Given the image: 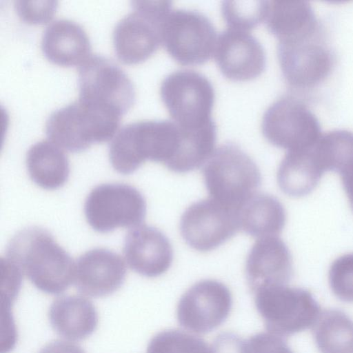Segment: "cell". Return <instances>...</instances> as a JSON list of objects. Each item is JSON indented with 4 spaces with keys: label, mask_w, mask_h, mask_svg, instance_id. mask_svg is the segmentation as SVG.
Here are the masks:
<instances>
[{
    "label": "cell",
    "mask_w": 353,
    "mask_h": 353,
    "mask_svg": "<svg viewBox=\"0 0 353 353\" xmlns=\"http://www.w3.org/2000/svg\"><path fill=\"white\" fill-rule=\"evenodd\" d=\"M6 258L45 293L61 294L74 281L72 259L42 228L32 226L17 232L7 245Z\"/></svg>",
    "instance_id": "obj_1"
},
{
    "label": "cell",
    "mask_w": 353,
    "mask_h": 353,
    "mask_svg": "<svg viewBox=\"0 0 353 353\" xmlns=\"http://www.w3.org/2000/svg\"><path fill=\"white\" fill-rule=\"evenodd\" d=\"M121 117L108 108L78 100L53 112L46 121V132L61 148L80 152L93 143L110 140Z\"/></svg>",
    "instance_id": "obj_2"
},
{
    "label": "cell",
    "mask_w": 353,
    "mask_h": 353,
    "mask_svg": "<svg viewBox=\"0 0 353 353\" xmlns=\"http://www.w3.org/2000/svg\"><path fill=\"white\" fill-rule=\"evenodd\" d=\"M203 176L210 198L237 210L261 183L256 163L233 143L214 150L204 165Z\"/></svg>",
    "instance_id": "obj_3"
},
{
    "label": "cell",
    "mask_w": 353,
    "mask_h": 353,
    "mask_svg": "<svg viewBox=\"0 0 353 353\" xmlns=\"http://www.w3.org/2000/svg\"><path fill=\"white\" fill-rule=\"evenodd\" d=\"M133 11L122 18L113 30L117 58L125 64L148 59L161 44V28L171 10L170 1H133Z\"/></svg>",
    "instance_id": "obj_4"
},
{
    "label": "cell",
    "mask_w": 353,
    "mask_h": 353,
    "mask_svg": "<svg viewBox=\"0 0 353 353\" xmlns=\"http://www.w3.org/2000/svg\"><path fill=\"white\" fill-rule=\"evenodd\" d=\"M254 294L267 330L279 336H289L313 327L320 315L319 304L305 289L276 285Z\"/></svg>",
    "instance_id": "obj_5"
},
{
    "label": "cell",
    "mask_w": 353,
    "mask_h": 353,
    "mask_svg": "<svg viewBox=\"0 0 353 353\" xmlns=\"http://www.w3.org/2000/svg\"><path fill=\"white\" fill-rule=\"evenodd\" d=\"M217 37L211 21L194 10H171L161 28V44L183 65L208 61L214 55Z\"/></svg>",
    "instance_id": "obj_6"
},
{
    "label": "cell",
    "mask_w": 353,
    "mask_h": 353,
    "mask_svg": "<svg viewBox=\"0 0 353 353\" xmlns=\"http://www.w3.org/2000/svg\"><path fill=\"white\" fill-rule=\"evenodd\" d=\"M160 95L172 121L184 128H196L212 121L215 93L211 82L194 70L168 74L160 87Z\"/></svg>",
    "instance_id": "obj_7"
},
{
    "label": "cell",
    "mask_w": 353,
    "mask_h": 353,
    "mask_svg": "<svg viewBox=\"0 0 353 353\" xmlns=\"http://www.w3.org/2000/svg\"><path fill=\"white\" fill-rule=\"evenodd\" d=\"M86 221L95 231L107 233L118 228H135L146 214V202L134 187L104 183L94 188L84 204Z\"/></svg>",
    "instance_id": "obj_8"
},
{
    "label": "cell",
    "mask_w": 353,
    "mask_h": 353,
    "mask_svg": "<svg viewBox=\"0 0 353 353\" xmlns=\"http://www.w3.org/2000/svg\"><path fill=\"white\" fill-rule=\"evenodd\" d=\"M79 100L125 114L134 105L135 90L124 71L100 55H90L78 73Z\"/></svg>",
    "instance_id": "obj_9"
},
{
    "label": "cell",
    "mask_w": 353,
    "mask_h": 353,
    "mask_svg": "<svg viewBox=\"0 0 353 353\" xmlns=\"http://www.w3.org/2000/svg\"><path fill=\"white\" fill-rule=\"evenodd\" d=\"M181 236L192 248L208 252L224 243L240 229L237 210L212 199L192 203L183 213Z\"/></svg>",
    "instance_id": "obj_10"
},
{
    "label": "cell",
    "mask_w": 353,
    "mask_h": 353,
    "mask_svg": "<svg viewBox=\"0 0 353 353\" xmlns=\"http://www.w3.org/2000/svg\"><path fill=\"white\" fill-rule=\"evenodd\" d=\"M232 306V294L225 285L216 280L200 281L181 296L177 305V320L190 332L205 334L225 321Z\"/></svg>",
    "instance_id": "obj_11"
},
{
    "label": "cell",
    "mask_w": 353,
    "mask_h": 353,
    "mask_svg": "<svg viewBox=\"0 0 353 353\" xmlns=\"http://www.w3.org/2000/svg\"><path fill=\"white\" fill-rule=\"evenodd\" d=\"M214 57L221 73L232 81L254 79L265 68V50L248 32L228 28L221 32Z\"/></svg>",
    "instance_id": "obj_12"
},
{
    "label": "cell",
    "mask_w": 353,
    "mask_h": 353,
    "mask_svg": "<svg viewBox=\"0 0 353 353\" xmlns=\"http://www.w3.org/2000/svg\"><path fill=\"white\" fill-rule=\"evenodd\" d=\"M293 274L292 260L285 243L277 236L260 238L252 245L245 263L251 291L285 285Z\"/></svg>",
    "instance_id": "obj_13"
},
{
    "label": "cell",
    "mask_w": 353,
    "mask_h": 353,
    "mask_svg": "<svg viewBox=\"0 0 353 353\" xmlns=\"http://www.w3.org/2000/svg\"><path fill=\"white\" fill-rule=\"evenodd\" d=\"M125 276L126 267L120 255L108 249L94 248L77 260L73 281L81 293L103 297L117 291Z\"/></svg>",
    "instance_id": "obj_14"
},
{
    "label": "cell",
    "mask_w": 353,
    "mask_h": 353,
    "mask_svg": "<svg viewBox=\"0 0 353 353\" xmlns=\"http://www.w3.org/2000/svg\"><path fill=\"white\" fill-rule=\"evenodd\" d=\"M123 254L134 272L147 277L165 273L173 260V250L168 237L152 226L140 225L126 235Z\"/></svg>",
    "instance_id": "obj_15"
},
{
    "label": "cell",
    "mask_w": 353,
    "mask_h": 353,
    "mask_svg": "<svg viewBox=\"0 0 353 353\" xmlns=\"http://www.w3.org/2000/svg\"><path fill=\"white\" fill-rule=\"evenodd\" d=\"M41 50L47 59L58 65H81L91 54V44L84 29L69 19H58L43 32Z\"/></svg>",
    "instance_id": "obj_16"
},
{
    "label": "cell",
    "mask_w": 353,
    "mask_h": 353,
    "mask_svg": "<svg viewBox=\"0 0 353 353\" xmlns=\"http://www.w3.org/2000/svg\"><path fill=\"white\" fill-rule=\"evenodd\" d=\"M48 317L54 330L71 341L86 339L98 324V314L92 302L80 295L63 296L54 300Z\"/></svg>",
    "instance_id": "obj_17"
},
{
    "label": "cell",
    "mask_w": 353,
    "mask_h": 353,
    "mask_svg": "<svg viewBox=\"0 0 353 353\" xmlns=\"http://www.w3.org/2000/svg\"><path fill=\"white\" fill-rule=\"evenodd\" d=\"M325 172L315 149L292 150L279 165L277 183L285 194L302 197L315 189Z\"/></svg>",
    "instance_id": "obj_18"
},
{
    "label": "cell",
    "mask_w": 353,
    "mask_h": 353,
    "mask_svg": "<svg viewBox=\"0 0 353 353\" xmlns=\"http://www.w3.org/2000/svg\"><path fill=\"white\" fill-rule=\"evenodd\" d=\"M239 228L254 237L275 236L283 230L286 213L274 196L256 193L238 209Z\"/></svg>",
    "instance_id": "obj_19"
},
{
    "label": "cell",
    "mask_w": 353,
    "mask_h": 353,
    "mask_svg": "<svg viewBox=\"0 0 353 353\" xmlns=\"http://www.w3.org/2000/svg\"><path fill=\"white\" fill-rule=\"evenodd\" d=\"M26 166L32 181L46 190L62 187L70 174L67 156L59 146L47 140L39 141L29 148Z\"/></svg>",
    "instance_id": "obj_20"
},
{
    "label": "cell",
    "mask_w": 353,
    "mask_h": 353,
    "mask_svg": "<svg viewBox=\"0 0 353 353\" xmlns=\"http://www.w3.org/2000/svg\"><path fill=\"white\" fill-rule=\"evenodd\" d=\"M313 336L321 353H353V320L338 309L320 314Z\"/></svg>",
    "instance_id": "obj_21"
},
{
    "label": "cell",
    "mask_w": 353,
    "mask_h": 353,
    "mask_svg": "<svg viewBox=\"0 0 353 353\" xmlns=\"http://www.w3.org/2000/svg\"><path fill=\"white\" fill-rule=\"evenodd\" d=\"M268 1H224L221 13L228 28L248 32L265 21Z\"/></svg>",
    "instance_id": "obj_22"
},
{
    "label": "cell",
    "mask_w": 353,
    "mask_h": 353,
    "mask_svg": "<svg viewBox=\"0 0 353 353\" xmlns=\"http://www.w3.org/2000/svg\"><path fill=\"white\" fill-rule=\"evenodd\" d=\"M147 353H212L211 347L194 335L178 330L159 332L150 341Z\"/></svg>",
    "instance_id": "obj_23"
},
{
    "label": "cell",
    "mask_w": 353,
    "mask_h": 353,
    "mask_svg": "<svg viewBox=\"0 0 353 353\" xmlns=\"http://www.w3.org/2000/svg\"><path fill=\"white\" fill-rule=\"evenodd\" d=\"M328 279L332 292L339 299L353 303V253L343 254L333 261Z\"/></svg>",
    "instance_id": "obj_24"
},
{
    "label": "cell",
    "mask_w": 353,
    "mask_h": 353,
    "mask_svg": "<svg viewBox=\"0 0 353 353\" xmlns=\"http://www.w3.org/2000/svg\"><path fill=\"white\" fill-rule=\"evenodd\" d=\"M14 8L23 21L30 24H41L52 19L57 8V1H16Z\"/></svg>",
    "instance_id": "obj_25"
},
{
    "label": "cell",
    "mask_w": 353,
    "mask_h": 353,
    "mask_svg": "<svg viewBox=\"0 0 353 353\" xmlns=\"http://www.w3.org/2000/svg\"><path fill=\"white\" fill-rule=\"evenodd\" d=\"M245 353H294L281 336L257 333L245 340Z\"/></svg>",
    "instance_id": "obj_26"
},
{
    "label": "cell",
    "mask_w": 353,
    "mask_h": 353,
    "mask_svg": "<svg viewBox=\"0 0 353 353\" xmlns=\"http://www.w3.org/2000/svg\"><path fill=\"white\" fill-rule=\"evenodd\" d=\"M212 353H245V340L231 333L220 334L211 346Z\"/></svg>",
    "instance_id": "obj_27"
},
{
    "label": "cell",
    "mask_w": 353,
    "mask_h": 353,
    "mask_svg": "<svg viewBox=\"0 0 353 353\" xmlns=\"http://www.w3.org/2000/svg\"><path fill=\"white\" fill-rule=\"evenodd\" d=\"M39 353H85V352L74 343L57 340L48 343Z\"/></svg>",
    "instance_id": "obj_28"
},
{
    "label": "cell",
    "mask_w": 353,
    "mask_h": 353,
    "mask_svg": "<svg viewBox=\"0 0 353 353\" xmlns=\"http://www.w3.org/2000/svg\"><path fill=\"white\" fill-rule=\"evenodd\" d=\"M343 189L353 210V161L340 173Z\"/></svg>",
    "instance_id": "obj_29"
}]
</instances>
